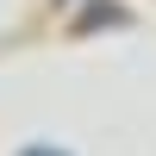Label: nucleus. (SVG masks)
<instances>
[{
    "instance_id": "nucleus-1",
    "label": "nucleus",
    "mask_w": 156,
    "mask_h": 156,
    "mask_svg": "<svg viewBox=\"0 0 156 156\" xmlns=\"http://www.w3.org/2000/svg\"><path fill=\"white\" fill-rule=\"evenodd\" d=\"M25 156H62V150H50V144H37V150H25Z\"/></svg>"
}]
</instances>
